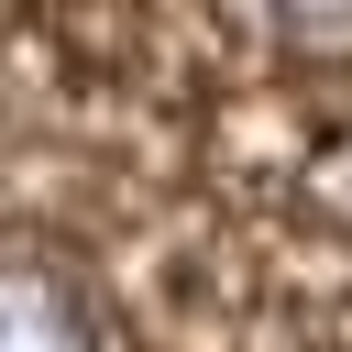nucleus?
<instances>
[{
    "instance_id": "nucleus-1",
    "label": "nucleus",
    "mask_w": 352,
    "mask_h": 352,
    "mask_svg": "<svg viewBox=\"0 0 352 352\" xmlns=\"http://www.w3.org/2000/svg\"><path fill=\"white\" fill-rule=\"evenodd\" d=\"M0 352H88V330H77V308H66L55 275L0 264Z\"/></svg>"
},
{
    "instance_id": "nucleus-2",
    "label": "nucleus",
    "mask_w": 352,
    "mask_h": 352,
    "mask_svg": "<svg viewBox=\"0 0 352 352\" xmlns=\"http://www.w3.org/2000/svg\"><path fill=\"white\" fill-rule=\"evenodd\" d=\"M286 44H352V0H253Z\"/></svg>"
}]
</instances>
